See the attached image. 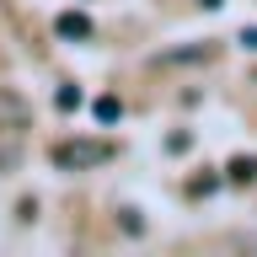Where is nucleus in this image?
<instances>
[{"mask_svg": "<svg viewBox=\"0 0 257 257\" xmlns=\"http://www.w3.org/2000/svg\"><path fill=\"white\" fill-rule=\"evenodd\" d=\"M48 161L59 172H91V166H107L112 161V145L107 140H59L48 150Z\"/></svg>", "mask_w": 257, "mask_h": 257, "instance_id": "1", "label": "nucleus"}, {"mask_svg": "<svg viewBox=\"0 0 257 257\" xmlns=\"http://www.w3.org/2000/svg\"><path fill=\"white\" fill-rule=\"evenodd\" d=\"M27 123H32V102L22 91H0V134H16Z\"/></svg>", "mask_w": 257, "mask_h": 257, "instance_id": "2", "label": "nucleus"}, {"mask_svg": "<svg viewBox=\"0 0 257 257\" xmlns=\"http://www.w3.org/2000/svg\"><path fill=\"white\" fill-rule=\"evenodd\" d=\"M209 59H214V48H209V43H182V48L156 54V70H182V64H209Z\"/></svg>", "mask_w": 257, "mask_h": 257, "instance_id": "3", "label": "nucleus"}, {"mask_svg": "<svg viewBox=\"0 0 257 257\" xmlns=\"http://www.w3.org/2000/svg\"><path fill=\"white\" fill-rule=\"evenodd\" d=\"M54 32H59V38H91V16L86 11H59Z\"/></svg>", "mask_w": 257, "mask_h": 257, "instance_id": "4", "label": "nucleus"}, {"mask_svg": "<svg viewBox=\"0 0 257 257\" xmlns=\"http://www.w3.org/2000/svg\"><path fill=\"white\" fill-rule=\"evenodd\" d=\"M225 182H236V188H246V182H257V161H252V156H236L230 166H225Z\"/></svg>", "mask_w": 257, "mask_h": 257, "instance_id": "5", "label": "nucleus"}, {"mask_svg": "<svg viewBox=\"0 0 257 257\" xmlns=\"http://www.w3.org/2000/svg\"><path fill=\"white\" fill-rule=\"evenodd\" d=\"M123 118V102L118 96H96V123H118Z\"/></svg>", "mask_w": 257, "mask_h": 257, "instance_id": "6", "label": "nucleus"}, {"mask_svg": "<svg viewBox=\"0 0 257 257\" xmlns=\"http://www.w3.org/2000/svg\"><path fill=\"white\" fill-rule=\"evenodd\" d=\"M54 107H59V112H75L80 107V86H59V91H54Z\"/></svg>", "mask_w": 257, "mask_h": 257, "instance_id": "7", "label": "nucleus"}, {"mask_svg": "<svg viewBox=\"0 0 257 257\" xmlns=\"http://www.w3.org/2000/svg\"><path fill=\"white\" fill-rule=\"evenodd\" d=\"M241 43H246V48H257V27H246V32H241Z\"/></svg>", "mask_w": 257, "mask_h": 257, "instance_id": "8", "label": "nucleus"}, {"mask_svg": "<svg viewBox=\"0 0 257 257\" xmlns=\"http://www.w3.org/2000/svg\"><path fill=\"white\" fill-rule=\"evenodd\" d=\"M198 6H209V11H214V6H225V0H198Z\"/></svg>", "mask_w": 257, "mask_h": 257, "instance_id": "9", "label": "nucleus"}]
</instances>
